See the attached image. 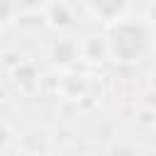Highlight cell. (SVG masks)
I'll use <instances>...</instances> for the list:
<instances>
[{
    "instance_id": "cell-1",
    "label": "cell",
    "mask_w": 156,
    "mask_h": 156,
    "mask_svg": "<svg viewBox=\"0 0 156 156\" xmlns=\"http://www.w3.org/2000/svg\"><path fill=\"white\" fill-rule=\"evenodd\" d=\"M149 44V34L141 24L134 22H119L112 32H110V51L119 58V61H134L146 51Z\"/></svg>"
},
{
    "instance_id": "cell-2",
    "label": "cell",
    "mask_w": 156,
    "mask_h": 156,
    "mask_svg": "<svg viewBox=\"0 0 156 156\" xmlns=\"http://www.w3.org/2000/svg\"><path fill=\"white\" fill-rule=\"evenodd\" d=\"M88 2H90V10L102 20H115L127 7V0H88Z\"/></svg>"
},
{
    "instance_id": "cell-3",
    "label": "cell",
    "mask_w": 156,
    "mask_h": 156,
    "mask_svg": "<svg viewBox=\"0 0 156 156\" xmlns=\"http://www.w3.org/2000/svg\"><path fill=\"white\" fill-rule=\"evenodd\" d=\"M15 80L17 85H22L24 90H32L37 85V68L32 63H22L17 71H15Z\"/></svg>"
},
{
    "instance_id": "cell-4",
    "label": "cell",
    "mask_w": 156,
    "mask_h": 156,
    "mask_svg": "<svg viewBox=\"0 0 156 156\" xmlns=\"http://www.w3.org/2000/svg\"><path fill=\"white\" fill-rule=\"evenodd\" d=\"M49 20H51V24H56V27H66V24H71V10H68L63 2H54V5L49 7Z\"/></svg>"
},
{
    "instance_id": "cell-5",
    "label": "cell",
    "mask_w": 156,
    "mask_h": 156,
    "mask_svg": "<svg viewBox=\"0 0 156 156\" xmlns=\"http://www.w3.org/2000/svg\"><path fill=\"white\" fill-rule=\"evenodd\" d=\"M76 58V46L71 41H58L54 49V61L56 63H71Z\"/></svg>"
},
{
    "instance_id": "cell-6",
    "label": "cell",
    "mask_w": 156,
    "mask_h": 156,
    "mask_svg": "<svg viewBox=\"0 0 156 156\" xmlns=\"http://www.w3.org/2000/svg\"><path fill=\"white\" fill-rule=\"evenodd\" d=\"M12 15V0H0V22H5Z\"/></svg>"
},
{
    "instance_id": "cell-7",
    "label": "cell",
    "mask_w": 156,
    "mask_h": 156,
    "mask_svg": "<svg viewBox=\"0 0 156 156\" xmlns=\"http://www.w3.org/2000/svg\"><path fill=\"white\" fill-rule=\"evenodd\" d=\"M22 2H24L27 7H32V5H37V2H41V0H22Z\"/></svg>"
}]
</instances>
